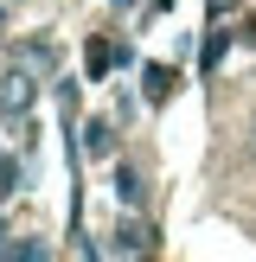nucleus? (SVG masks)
Masks as SVG:
<instances>
[{"mask_svg":"<svg viewBox=\"0 0 256 262\" xmlns=\"http://www.w3.org/2000/svg\"><path fill=\"white\" fill-rule=\"evenodd\" d=\"M0 109H32V77H7V83H0Z\"/></svg>","mask_w":256,"mask_h":262,"instance_id":"f257e3e1","label":"nucleus"},{"mask_svg":"<svg viewBox=\"0 0 256 262\" xmlns=\"http://www.w3.org/2000/svg\"><path fill=\"white\" fill-rule=\"evenodd\" d=\"M115 199H122V205H141V173H135V166H115Z\"/></svg>","mask_w":256,"mask_h":262,"instance_id":"f03ea898","label":"nucleus"},{"mask_svg":"<svg viewBox=\"0 0 256 262\" xmlns=\"http://www.w3.org/2000/svg\"><path fill=\"white\" fill-rule=\"evenodd\" d=\"M115 250H147V230H141V224H128V230H115Z\"/></svg>","mask_w":256,"mask_h":262,"instance_id":"7ed1b4c3","label":"nucleus"},{"mask_svg":"<svg viewBox=\"0 0 256 262\" xmlns=\"http://www.w3.org/2000/svg\"><path fill=\"white\" fill-rule=\"evenodd\" d=\"M211 7H218V13H224V7H230V0H211Z\"/></svg>","mask_w":256,"mask_h":262,"instance_id":"20e7f679","label":"nucleus"},{"mask_svg":"<svg viewBox=\"0 0 256 262\" xmlns=\"http://www.w3.org/2000/svg\"><path fill=\"white\" fill-rule=\"evenodd\" d=\"M0 256H7V243H0Z\"/></svg>","mask_w":256,"mask_h":262,"instance_id":"39448f33","label":"nucleus"},{"mask_svg":"<svg viewBox=\"0 0 256 262\" xmlns=\"http://www.w3.org/2000/svg\"><path fill=\"white\" fill-rule=\"evenodd\" d=\"M250 154H256V141H250Z\"/></svg>","mask_w":256,"mask_h":262,"instance_id":"423d86ee","label":"nucleus"}]
</instances>
